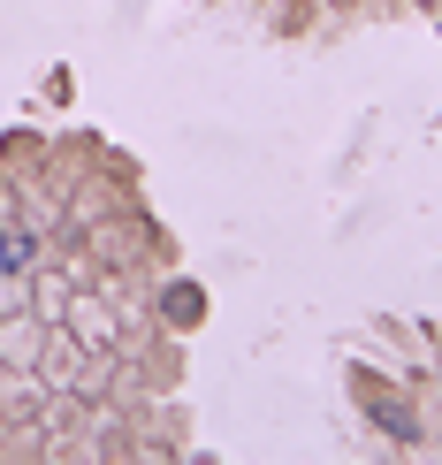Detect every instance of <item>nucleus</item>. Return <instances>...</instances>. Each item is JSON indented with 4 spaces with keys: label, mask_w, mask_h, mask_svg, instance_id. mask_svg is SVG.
Listing matches in <instances>:
<instances>
[{
    "label": "nucleus",
    "mask_w": 442,
    "mask_h": 465,
    "mask_svg": "<svg viewBox=\"0 0 442 465\" xmlns=\"http://www.w3.org/2000/svg\"><path fill=\"white\" fill-rule=\"evenodd\" d=\"M367 404H374V420H381L389 435H412V412H405V404H389V397H367Z\"/></svg>",
    "instance_id": "1"
}]
</instances>
